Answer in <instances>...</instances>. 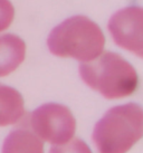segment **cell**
Segmentation results:
<instances>
[{
    "label": "cell",
    "mask_w": 143,
    "mask_h": 153,
    "mask_svg": "<svg viewBox=\"0 0 143 153\" xmlns=\"http://www.w3.org/2000/svg\"><path fill=\"white\" fill-rule=\"evenodd\" d=\"M47 48L59 58H72L87 63L105 51V35L91 18L75 15L65 19L51 30Z\"/></svg>",
    "instance_id": "obj_1"
},
{
    "label": "cell",
    "mask_w": 143,
    "mask_h": 153,
    "mask_svg": "<svg viewBox=\"0 0 143 153\" xmlns=\"http://www.w3.org/2000/svg\"><path fill=\"white\" fill-rule=\"evenodd\" d=\"M30 130L45 143L64 144L75 137L76 119L73 112L60 103H45L31 112Z\"/></svg>",
    "instance_id": "obj_4"
},
{
    "label": "cell",
    "mask_w": 143,
    "mask_h": 153,
    "mask_svg": "<svg viewBox=\"0 0 143 153\" xmlns=\"http://www.w3.org/2000/svg\"><path fill=\"white\" fill-rule=\"evenodd\" d=\"M26 57L24 39L13 34L0 36V77L8 76L17 69Z\"/></svg>",
    "instance_id": "obj_6"
},
{
    "label": "cell",
    "mask_w": 143,
    "mask_h": 153,
    "mask_svg": "<svg viewBox=\"0 0 143 153\" xmlns=\"http://www.w3.org/2000/svg\"><path fill=\"white\" fill-rule=\"evenodd\" d=\"M78 75L85 85L106 100L127 97L139 85L134 66L121 55L109 51H104L92 62L80 63Z\"/></svg>",
    "instance_id": "obj_2"
},
{
    "label": "cell",
    "mask_w": 143,
    "mask_h": 153,
    "mask_svg": "<svg viewBox=\"0 0 143 153\" xmlns=\"http://www.w3.org/2000/svg\"><path fill=\"white\" fill-rule=\"evenodd\" d=\"M15 19V7L10 0H0V33L7 30Z\"/></svg>",
    "instance_id": "obj_10"
},
{
    "label": "cell",
    "mask_w": 143,
    "mask_h": 153,
    "mask_svg": "<svg viewBox=\"0 0 143 153\" xmlns=\"http://www.w3.org/2000/svg\"><path fill=\"white\" fill-rule=\"evenodd\" d=\"M25 115L24 97L16 88L0 83V126L16 124Z\"/></svg>",
    "instance_id": "obj_7"
},
{
    "label": "cell",
    "mask_w": 143,
    "mask_h": 153,
    "mask_svg": "<svg viewBox=\"0 0 143 153\" xmlns=\"http://www.w3.org/2000/svg\"><path fill=\"white\" fill-rule=\"evenodd\" d=\"M1 153H45L44 142L30 128H16L6 136Z\"/></svg>",
    "instance_id": "obj_8"
},
{
    "label": "cell",
    "mask_w": 143,
    "mask_h": 153,
    "mask_svg": "<svg viewBox=\"0 0 143 153\" xmlns=\"http://www.w3.org/2000/svg\"><path fill=\"white\" fill-rule=\"evenodd\" d=\"M142 137L143 107L133 102L111 107L92 132L98 153H127Z\"/></svg>",
    "instance_id": "obj_3"
},
{
    "label": "cell",
    "mask_w": 143,
    "mask_h": 153,
    "mask_svg": "<svg viewBox=\"0 0 143 153\" xmlns=\"http://www.w3.org/2000/svg\"><path fill=\"white\" fill-rule=\"evenodd\" d=\"M107 29L116 46L143 59V7L118 9L109 17Z\"/></svg>",
    "instance_id": "obj_5"
},
{
    "label": "cell",
    "mask_w": 143,
    "mask_h": 153,
    "mask_svg": "<svg viewBox=\"0 0 143 153\" xmlns=\"http://www.w3.org/2000/svg\"><path fill=\"white\" fill-rule=\"evenodd\" d=\"M48 153H93L89 145L80 137H73L59 145H51Z\"/></svg>",
    "instance_id": "obj_9"
}]
</instances>
